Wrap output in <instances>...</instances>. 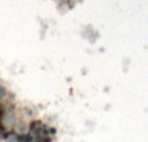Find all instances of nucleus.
Returning a JSON list of instances; mask_svg holds the SVG:
<instances>
[{
    "instance_id": "obj_1",
    "label": "nucleus",
    "mask_w": 148,
    "mask_h": 142,
    "mask_svg": "<svg viewBox=\"0 0 148 142\" xmlns=\"http://www.w3.org/2000/svg\"><path fill=\"white\" fill-rule=\"evenodd\" d=\"M5 142H20V138H18V135L14 132V131H10L8 137L4 140Z\"/></svg>"
},
{
    "instance_id": "obj_3",
    "label": "nucleus",
    "mask_w": 148,
    "mask_h": 142,
    "mask_svg": "<svg viewBox=\"0 0 148 142\" xmlns=\"http://www.w3.org/2000/svg\"><path fill=\"white\" fill-rule=\"evenodd\" d=\"M48 135L49 136L56 135V129H55V128H48Z\"/></svg>"
},
{
    "instance_id": "obj_2",
    "label": "nucleus",
    "mask_w": 148,
    "mask_h": 142,
    "mask_svg": "<svg viewBox=\"0 0 148 142\" xmlns=\"http://www.w3.org/2000/svg\"><path fill=\"white\" fill-rule=\"evenodd\" d=\"M8 96H9V93H8L7 88L0 84V103H1L3 101H5V99L8 98Z\"/></svg>"
}]
</instances>
